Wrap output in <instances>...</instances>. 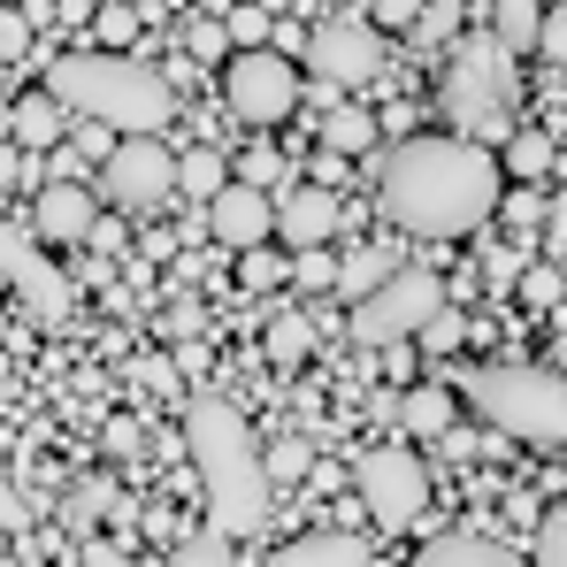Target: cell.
I'll list each match as a JSON object with an SVG mask.
<instances>
[{
  "mask_svg": "<svg viewBox=\"0 0 567 567\" xmlns=\"http://www.w3.org/2000/svg\"><path fill=\"white\" fill-rule=\"evenodd\" d=\"M491 31H498L514 54H537V39H545V8H537V0H498Z\"/></svg>",
  "mask_w": 567,
  "mask_h": 567,
  "instance_id": "cell-21",
  "label": "cell"
},
{
  "mask_svg": "<svg viewBox=\"0 0 567 567\" xmlns=\"http://www.w3.org/2000/svg\"><path fill=\"white\" fill-rule=\"evenodd\" d=\"M529 553H537L545 567H567V498L545 514V522H537V545H529Z\"/></svg>",
  "mask_w": 567,
  "mask_h": 567,
  "instance_id": "cell-30",
  "label": "cell"
},
{
  "mask_svg": "<svg viewBox=\"0 0 567 567\" xmlns=\"http://www.w3.org/2000/svg\"><path fill=\"white\" fill-rule=\"evenodd\" d=\"M346 230V199H338V185H299L277 199V238L299 254V246H330Z\"/></svg>",
  "mask_w": 567,
  "mask_h": 567,
  "instance_id": "cell-12",
  "label": "cell"
},
{
  "mask_svg": "<svg viewBox=\"0 0 567 567\" xmlns=\"http://www.w3.org/2000/svg\"><path fill=\"white\" fill-rule=\"evenodd\" d=\"M322 146H338V154H377V115L330 107V115H322Z\"/></svg>",
  "mask_w": 567,
  "mask_h": 567,
  "instance_id": "cell-22",
  "label": "cell"
},
{
  "mask_svg": "<svg viewBox=\"0 0 567 567\" xmlns=\"http://www.w3.org/2000/svg\"><path fill=\"white\" fill-rule=\"evenodd\" d=\"M138 383H154V391H177V369H169V361H138Z\"/></svg>",
  "mask_w": 567,
  "mask_h": 567,
  "instance_id": "cell-41",
  "label": "cell"
},
{
  "mask_svg": "<svg viewBox=\"0 0 567 567\" xmlns=\"http://www.w3.org/2000/svg\"><path fill=\"white\" fill-rule=\"evenodd\" d=\"M406 39H414V47H453V39H461V0H430Z\"/></svg>",
  "mask_w": 567,
  "mask_h": 567,
  "instance_id": "cell-28",
  "label": "cell"
},
{
  "mask_svg": "<svg viewBox=\"0 0 567 567\" xmlns=\"http://www.w3.org/2000/svg\"><path fill=\"white\" fill-rule=\"evenodd\" d=\"M223 537H230V529H207V537H192V545H177V560H223Z\"/></svg>",
  "mask_w": 567,
  "mask_h": 567,
  "instance_id": "cell-39",
  "label": "cell"
},
{
  "mask_svg": "<svg viewBox=\"0 0 567 567\" xmlns=\"http://www.w3.org/2000/svg\"><path fill=\"white\" fill-rule=\"evenodd\" d=\"M338 277H346V261H330V246H299L291 254V284L299 291H330Z\"/></svg>",
  "mask_w": 567,
  "mask_h": 567,
  "instance_id": "cell-27",
  "label": "cell"
},
{
  "mask_svg": "<svg viewBox=\"0 0 567 567\" xmlns=\"http://www.w3.org/2000/svg\"><path fill=\"white\" fill-rule=\"evenodd\" d=\"M238 177H246V185H261V192H269V185L284 177V162L269 154V146H261V154H246V169H238Z\"/></svg>",
  "mask_w": 567,
  "mask_h": 567,
  "instance_id": "cell-38",
  "label": "cell"
},
{
  "mask_svg": "<svg viewBox=\"0 0 567 567\" xmlns=\"http://www.w3.org/2000/svg\"><path fill=\"white\" fill-rule=\"evenodd\" d=\"M100 192L115 199V207H162L169 192H185V154H169L162 146V131H131V138H115V154L100 162Z\"/></svg>",
  "mask_w": 567,
  "mask_h": 567,
  "instance_id": "cell-9",
  "label": "cell"
},
{
  "mask_svg": "<svg viewBox=\"0 0 567 567\" xmlns=\"http://www.w3.org/2000/svg\"><path fill=\"white\" fill-rule=\"evenodd\" d=\"M553 238H567V192L553 199Z\"/></svg>",
  "mask_w": 567,
  "mask_h": 567,
  "instance_id": "cell-42",
  "label": "cell"
},
{
  "mask_svg": "<svg viewBox=\"0 0 567 567\" xmlns=\"http://www.w3.org/2000/svg\"><path fill=\"white\" fill-rule=\"evenodd\" d=\"M445 115L483 146L514 138V47L498 31H461L445 47Z\"/></svg>",
  "mask_w": 567,
  "mask_h": 567,
  "instance_id": "cell-5",
  "label": "cell"
},
{
  "mask_svg": "<svg viewBox=\"0 0 567 567\" xmlns=\"http://www.w3.org/2000/svg\"><path fill=\"white\" fill-rule=\"evenodd\" d=\"M383 177V215L406 230V238H468L475 223L498 215V192H506V162L453 131V138H406L377 162Z\"/></svg>",
  "mask_w": 567,
  "mask_h": 567,
  "instance_id": "cell-1",
  "label": "cell"
},
{
  "mask_svg": "<svg viewBox=\"0 0 567 567\" xmlns=\"http://www.w3.org/2000/svg\"><path fill=\"white\" fill-rule=\"evenodd\" d=\"M391 269H406V261H399V246H377V254H361V261H346V299H369V291H377L383 277H391Z\"/></svg>",
  "mask_w": 567,
  "mask_h": 567,
  "instance_id": "cell-26",
  "label": "cell"
},
{
  "mask_svg": "<svg viewBox=\"0 0 567 567\" xmlns=\"http://www.w3.org/2000/svg\"><path fill=\"white\" fill-rule=\"evenodd\" d=\"M461 338H468V322H461L453 307H437V315H430V330H422V346H430V353H453Z\"/></svg>",
  "mask_w": 567,
  "mask_h": 567,
  "instance_id": "cell-33",
  "label": "cell"
},
{
  "mask_svg": "<svg viewBox=\"0 0 567 567\" xmlns=\"http://www.w3.org/2000/svg\"><path fill=\"white\" fill-rule=\"evenodd\" d=\"M207 223H215V238L223 246H261V238H277V207H269V192L246 185V177H230V185L207 199Z\"/></svg>",
  "mask_w": 567,
  "mask_h": 567,
  "instance_id": "cell-13",
  "label": "cell"
},
{
  "mask_svg": "<svg viewBox=\"0 0 567 567\" xmlns=\"http://www.w3.org/2000/svg\"><path fill=\"white\" fill-rule=\"evenodd\" d=\"M284 567H361L369 560V545H353V537H338V529H315V537H299V545H277Z\"/></svg>",
  "mask_w": 567,
  "mask_h": 567,
  "instance_id": "cell-19",
  "label": "cell"
},
{
  "mask_svg": "<svg viewBox=\"0 0 567 567\" xmlns=\"http://www.w3.org/2000/svg\"><path fill=\"white\" fill-rule=\"evenodd\" d=\"M223 107H230L246 131H277L284 115L299 107V62L284 54L277 39H269V47H238L230 70H223Z\"/></svg>",
  "mask_w": 567,
  "mask_h": 567,
  "instance_id": "cell-6",
  "label": "cell"
},
{
  "mask_svg": "<svg viewBox=\"0 0 567 567\" xmlns=\"http://www.w3.org/2000/svg\"><path fill=\"white\" fill-rule=\"evenodd\" d=\"M185 453H192V468H199L215 529H230V537L261 529L277 475H269V453H254V430L238 422L230 399H215V391L185 399Z\"/></svg>",
  "mask_w": 567,
  "mask_h": 567,
  "instance_id": "cell-2",
  "label": "cell"
},
{
  "mask_svg": "<svg viewBox=\"0 0 567 567\" xmlns=\"http://www.w3.org/2000/svg\"><path fill=\"white\" fill-rule=\"evenodd\" d=\"M185 47L199 54V62H215V54H230V23H192Z\"/></svg>",
  "mask_w": 567,
  "mask_h": 567,
  "instance_id": "cell-36",
  "label": "cell"
},
{
  "mask_svg": "<svg viewBox=\"0 0 567 567\" xmlns=\"http://www.w3.org/2000/svg\"><path fill=\"white\" fill-rule=\"evenodd\" d=\"M537 54L567 70V0H560V8H545V39H537Z\"/></svg>",
  "mask_w": 567,
  "mask_h": 567,
  "instance_id": "cell-37",
  "label": "cell"
},
{
  "mask_svg": "<svg viewBox=\"0 0 567 567\" xmlns=\"http://www.w3.org/2000/svg\"><path fill=\"white\" fill-rule=\"evenodd\" d=\"M437 307H445V284L430 269H391L369 299H353V338L361 346H406V338L430 330Z\"/></svg>",
  "mask_w": 567,
  "mask_h": 567,
  "instance_id": "cell-7",
  "label": "cell"
},
{
  "mask_svg": "<svg viewBox=\"0 0 567 567\" xmlns=\"http://www.w3.org/2000/svg\"><path fill=\"white\" fill-rule=\"evenodd\" d=\"M162 330H169V338H192V330H199V307H169Z\"/></svg>",
  "mask_w": 567,
  "mask_h": 567,
  "instance_id": "cell-40",
  "label": "cell"
},
{
  "mask_svg": "<svg viewBox=\"0 0 567 567\" xmlns=\"http://www.w3.org/2000/svg\"><path fill=\"white\" fill-rule=\"evenodd\" d=\"M70 123H78V107L54 93V85L16 93V107H8V138H16V146H31V154H54V146L70 138Z\"/></svg>",
  "mask_w": 567,
  "mask_h": 567,
  "instance_id": "cell-15",
  "label": "cell"
},
{
  "mask_svg": "<svg viewBox=\"0 0 567 567\" xmlns=\"http://www.w3.org/2000/svg\"><path fill=\"white\" fill-rule=\"evenodd\" d=\"M284 277H291V261H284V254H277V246H269V238L238 254V284H246V291H277Z\"/></svg>",
  "mask_w": 567,
  "mask_h": 567,
  "instance_id": "cell-25",
  "label": "cell"
},
{
  "mask_svg": "<svg viewBox=\"0 0 567 567\" xmlns=\"http://www.w3.org/2000/svg\"><path fill=\"white\" fill-rule=\"evenodd\" d=\"M422 8H430V0H369V16H377L383 31H414V23H422Z\"/></svg>",
  "mask_w": 567,
  "mask_h": 567,
  "instance_id": "cell-34",
  "label": "cell"
},
{
  "mask_svg": "<svg viewBox=\"0 0 567 567\" xmlns=\"http://www.w3.org/2000/svg\"><path fill=\"white\" fill-rule=\"evenodd\" d=\"M422 567H514V545H491V537H437V545H422L414 553Z\"/></svg>",
  "mask_w": 567,
  "mask_h": 567,
  "instance_id": "cell-18",
  "label": "cell"
},
{
  "mask_svg": "<svg viewBox=\"0 0 567 567\" xmlns=\"http://www.w3.org/2000/svg\"><path fill=\"white\" fill-rule=\"evenodd\" d=\"M31 230H39V223H31ZM31 230H23V223H8V230H0V269H8V291L31 307V322H62L78 291H70V277L31 246Z\"/></svg>",
  "mask_w": 567,
  "mask_h": 567,
  "instance_id": "cell-11",
  "label": "cell"
},
{
  "mask_svg": "<svg viewBox=\"0 0 567 567\" xmlns=\"http://www.w3.org/2000/svg\"><path fill=\"white\" fill-rule=\"evenodd\" d=\"M361 506H369L377 529H414L422 506H430V468H422V453H414V445H377V453L361 461Z\"/></svg>",
  "mask_w": 567,
  "mask_h": 567,
  "instance_id": "cell-10",
  "label": "cell"
},
{
  "mask_svg": "<svg viewBox=\"0 0 567 567\" xmlns=\"http://www.w3.org/2000/svg\"><path fill=\"white\" fill-rule=\"evenodd\" d=\"M299 62H307V78H322L330 93H353V85H369L383 70V23L377 16H322V23L307 31Z\"/></svg>",
  "mask_w": 567,
  "mask_h": 567,
  "instance_id": "cell-8",
  "label": "cell"
},
{
  "mask_svg": "<svg viewBox=\"0 0 567 567\" xmlns=\"http://www.w3.org/2000/svg\"><path fill=\"white\" fill-rule=\"evenodd\" d=\"M461 399H468L498 437L567 453V377H553V369L491 361V369H468V377H461Z\"/></svg>",
  "mask_w": 567,
  "mask_h": 567,
  "instance_id": "cell-4",
  "label": "cell"
},
{
  "mask_svg": "<svg viewBox=\"0 0 567 567\" xmlns=\"http://www.w3.org/2000/svg\"><path fill=\"white\" fill-rule=\"evenodd\" d=\"M307 468H315V445H307V437H277V445H269V475H277V483H307Z\"/></svg>",
  "mask_w": 567,
  "mask_h": 567,
  "instance_id": "cell-29",
  "label": "cell"
},
{
  "mask_svg": "<svg viewBox=\"0 0 567 567\" xmlns=\"http://www.w3.org/2000/svg\"><path fill=\"white\" fill-rule=\"evenodd\" d=\"M498 162H506V177H522V185H537V177H553V162H560V146H553V131H537V123H514V138L498 146Z\"/></svg>",
  "mask_w": 567,
  "mask_h": 567,
  "instance_id": "cell-17",
  "label": "cell"
},
{
  "mask_svg": "<svg viewBox=\"0 0 567 567\" xmlns=\"http://www.w3.org/2000/svg\"><path fill=\"white\" fill-rule=\"evenodd\" d=\"M560 299H567L560 269H522V307H560Z\"/></svg>",
  "mask_w": 567,
  "mask_h": 567,
  "instance_id": "cell-31",
  "label": "cell"
},
{
  "mask_svg": "<svg viewBox=\"0 0 567 567\" xmlns=\"http://www.w3.org/2000/svg\"><path fill=\"white\" fill-rule=\"evenodd\" d=\"M138 23H146L138 8H100V16H93L100 47H131V39H138Z\"/></svg>",
  "mask_w": 567,
  "mask_h": 567,
  "instance_id": "cell-32",
  "label": "cell"
},
{
  "mask_svg": "<svg viewBox=\"0 0 567 567\" xmlns=\"http://www.w3.org/2000/svg\"><path fill=\"white\" fill-rule=\"evenodd\" d=\"M47 85L70 100L78 115L115 123L123 138H131V131H162V123L177 115V85H169V78H154L146 62L115 54V47H78V54H54V62H47Z\"/></svg>",
  "mask_w": 567,
  "mask_h": 567,
  "instance_id": "cell-3",
  "label": "cell"
},
{
  "mask_svg": "<svg viewBox=\"0 0 567 567\" xmlns=\"http://www.w3.org/2000/svg\"><path fill=\"white\" fill-rule=\"evenodd\" d=\"M115 506V483L107 475H93V483H78L70 498H62V522H70V537H93V522Z\"/></svg>",
  "mask_w": 567,
  "mask_h": 567,
  "instance_id": "cell-23",
  "label": "cell"
},
{
  "mask_svg": "<svg viewBox=\"0 0 567 567\" xmlns=\"http://www.w3.org/2000/svg\"><path fill=\"white\" fill-rule=\"evenodd\" d=\"M230 39H238V47H269V39H277V31H269V8H238V16H230Z\"/></svg>",
  "mask_w": 567,
  "mask_h": 567,
  "instance_id": "cell-35",
  "label": "cell"
},
{
  "mask_svg": "<svg viewBox=\"0 0 567 567\" xmlns=\"http://www.w3.org/2000/svg\"><path fill=\"white\" fill-rule=\"evenodd\" d=\"M399 422H406V437H445V430L461 422V399H453L445 383H414V391L399 399Z\"/></svg>",
  "mask_w": 567,
  "mask_h": 567,
  "instance_id": "cell-16",
  "label": "cell"
},
{
  "mask_svg": "<svg viewBox=\"0 0 567 567\" xmlns=\"http://www.w3.org/2000/svg\"><path fill=\"white\" fill-rule=\"evenodd\" d=\"M223 185H230V162H223L215 146H192V154H185V199H199V207H207Z\"/></svg>",
  "mask_w": 567,
  "mask_h": 567,
  "instance_id": "cell-24",
  "label": "cell"
},
{
  "mask_svg": "<svg viewBox=\"0 0 567 567\" xmlns=\"http://www.w3.org/2000/svg\"><path fill=\"white\" fill-rule=\"evenodd\" d=\"M307 353H315V322H307L299 307L269 315V361H277V369H299Z\"/></svg>",
  "mask_w": 567,
  "mask_h": 567,
  "instance_id": "cell-20",
  "label": "cell"
},
{
  "mask_svg": "<svg viewBox=\"0 0 567 567\" xmlns=\"http://www.w3.org/2000/svg\"><path fill=\"white\" fill-rule=\"evenodd\" d=\"M31 223H39V238H54V246H93V230H100L93 192L78 185V177H47V185H39V207H31Z\"/></svg>",
  "mask_w": 567,
  "mask_h": 567,
  "instance_id": "cell-14",
  "label": "cell"
}]
</instances>
